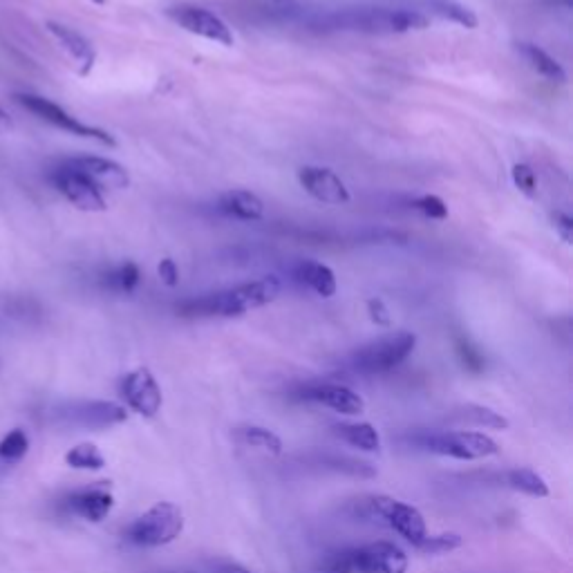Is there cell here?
<instances>
[{"label":"cell","mask_w":573,"mask_h":573,"mask_svg":"<svg viewBox=\"0 0 573 573\" xmlns=\"http://www.w3.org/2000/svg\"><path fill=\"white\" fill-rule=\"evenodd\" d=\"M298 182L305 189V193H309L314 200L323 204L341 206L352 200L350 189H347L345 182L332 171V168L303 166L298 171Z\"/></svg>","instance_id":"7c38bea8"},{"label":"cell","mask_w":573,"mask_h":573,"mask_svg":"<svg viewBox=\"0 0 573 573\" xmlns=\"http://www.w3.org/2000/svg\"><path fill=\"white\" fill-rule=\"evenodd\" d=\"M7 130H12V119H9L7 112L0 108V135H5Z\"/></svg>","instance_id":"d590c367"},{"label":"cell","mask_w":573,"mask_h":573,"mask_svg":"<svg viewBox=\"0 0 573 573\" xmlns=\"http://www.w3.org/2000/svg\"><path fill=\"white\" fill-rule=\"evenodd\" d=\"M291 278H294L298 285L312 289L314 294L321 298H332L338 289L334 271L316 260H298L296 265L291 267Z\"/></svg>","instance_id":"ac0fdd59"},{"label":"cell","mask_w":573,"mask_h":573,"mask_svg":"<svg viewBox=\"0 0 573 573\" xmlns=\"http://www.w3.org/2000/svg\"><path fill=\"white\" fill-rule=\"evenodd\" d=\"M368 312H370L372 321L377 323V325H390V323H392L388 307H385L383 300H379V298H372V300H370V303H368Z\"/></svg>","instance_id":"836d02e7"},{"label":"cell","mask_w":573,"mask_h":573,"mask_svg":"<svg viewBox=\"0 0 573 573\" xmlns=\"http://www.w3.org/2000/svg\"><path fill=\"white\" fill-rule=\"evenodd\" d=\"M65 509H68L72 515L77 518H83L88 522H101L108 518V513L115 506V497L103 486H92V488H83V491H77L65 497Z\"/></svg>","instance_id":"9a60e30c"},{"label":"cell","mask_w":573,"mask_h":573,"mask_svg":"<svg viewBox=\"0 0 573 573\" xmlns=\"http://www.w3.org/2000/svg\"><path fill=\"white\" fill-rule=\"evenodd\" d=\"M48 32L54 36L56 41H59L61 48L65 50V54L70 56L77 65V72L81 77H86V74L92 72L97 63V52H95V45H92L86 36L79 34L77 30H72L68 25H61V23H48Z\"/></svg>","instance_id":"2e32d148"},{"label":"cell","mask_w":573,"mask_h":573,"mask_svg":"<svg viewBox=\"0 0 573 573\" xmlns=\"http://www.w3.org/2000/svg\"><path fill=\"white\" fill-rule=\"evenodd\" d=\"M417 336L412 332H394L381 336L377 341L363 345L352 356L354 370L363 374H383L401 365L415 352Z\"/></svg>","instance_id":"277c9868"},{"label":"cell","mask_w":573,"mask_h":573,"mask_svg":"<svg viewBox=\"0 0 573 573\" xmlns=\"http://www.w3.org/2000/svg\"><path fill=\"white\" fill-rule=\"evenodd\" d=\"M553 227L560 233V238L565 240L567 244L573 240V220L571 215L567 213H556V218H553Z\"/></svg>","instance_id":"e575fe53"},{"label":"cell","mask_w":573,"mask_h":573,"mask_svg":"<svg viewBox=\"0 0 573 573\" xmlns=\"http://www.w3.org/2000/svg\"><path fill=\"white\" fill-rule=\"evenodd\" d=\"M65 464L74 468V471H101V468H106V457H103L95 444L86 441V444H77L68 450Z\"/></svg>","instance_id":"cb8c5ba5"},{"label":"cell","mask_w":573,"mask_h":573,"mask_svg":"<svg viewBox=\"0 0 573 573\" xmlns=\"http://www.w3.org/2000/svg\"><path fill=\"white\" fill-rule=\"evenodd\" d=\"M457 354H459V359H462L466 370H471V372H482L484 370V356L471 341H468V338H459V341H457Z\"/></svg>","instance_id":"4dcf8cb0"},{"label":"cell","mask_w":573,"mask_h":573,"mask_svg":"<svg viewBox=\"0 0 573 573\" xmlns=\"http://www.w3.org/2000/svg\"><path fill=\"white\" fill-rule=\"evenodd\" d=\"M50 180L54 189L59 191L65 200L77 206V209L88 213L106 211V197H103L99 186L92 184L86 175L74 171V168L65 162L54 168Z\"/></svg>","instance_id":"9c48e42d"},{"label":"cell","mask_w":573,"mask_h":573,"mask_svg":"<svg viewBox=\"0 0 573 573\" xmlns=\"http://www.w3.org/2000/svg\"><path fill=\"white\" fill-rule=\"evenodd\" d=\"M128 412L124 406L112 401H83L72 406L70 419L74 424L86 428H110L117 424H124Z\"/></svg>","instance_id":"e0dca14e"},{"label":"cell","mask_w":573,"mask_h":573,"mask_svg":"<svg viewBox=\"0 0 573 573\" xmlns=\"http://www.w3.org/2000/svg\"><path fill=\"white\" fill-rule=\"evenodd\" d=\"M280 285L278 278H260L253 280V283H244L238 287L224 289V291H213V294H204L197 298L184 300L182 305H177V312L182 316H218V318H231V316H242L251 312V309L265 307L280 296Z\"/></svg>","instance_id":"6da1fadb"},{"label":"cell","mask_w":573,"mask_h":573,"mask_svg":"<svg viewBox=\"0 0 573 573\" xmlns=\"http://www.w3.org/2000/svg\"><path fill=\"white\" fill-rule=\"evenodd\" d=\"M513 182L524 195L533 197L535 193H538V175H535V171L529 164L513 166Z\"/></svg>","instance_id":"1f68e13d"},{"label":"cell","mask_w":573,"mask_h":573,"mask_svg":"<svg viewBox=\"0 0 573 573\" xmlns=\"http://www.w3.org/2000/svg\"><path fill=\"white\" fill-rule=\"evenodd\" d=\"M462 547V538L457 533H441V535H426L424 542L419 544V551L426 556H437V553H448Z\"/></svg>","instance_id":"f1b7e54d"},{"label":"cell","mask_w":573,"mask_h":573,"mask_svg":"<svg viewBox=\"0 0 573 573\" xmlns=\"http://www.w3.org/2000/svg\"><path fill=\"white\" fill-rule=\"evenodd\" d=\"M370 511L385 524L392 526V529L397 531L401 538H406L415 549L428 535L424 515H421L415 506L392 500V497H372Z\"/></svg>","instance_id":"ba28073f"},{"label":"cell","mask_w":573,"mask_h":573,"mask_svg":"<svg viewBox=\"0 0 573 573\" xmlns=\"http://www.w3.org/2000/svg\"><path fill=\"white\" fill-rule=\"evenodd\" d=\"M99 283L103 289L112 291V294H133V291L142 283V271L135 265V262H121V265L112 267L108 271H103Z\"/></svg>","instance_id":"ffe728a7"},{"label":"cell","mask_w":573,"mask_h":573,"mask_svg":"<svg viewBox=\"0 0 573 573\" xmlns=\"http://www.w3.org/2000/svg\"><path fill=\"white\" fill-rule=\"evenodd\" d=\"M95 3H97V5H103V3H106V0H95Z\"/></svg>","instance_id":"74e56055"},{"label":"cell","mask_w":573,"mask_h":573,"mask_svg":"<svg viewBox=\"0 0 573 573\" xmlns=\"http://www.w3.org/2000/svg\"><path fill=\"white\" fill-rule=\"evenodd\" d=\"M27 450H30V437H27L23 428L9 430L7 435L0 439V459H3V462H21L27 455Z\"/></svg>","instance_id":"4316f807"},{"label":"cell","mask_w":573,"mask_h":573,"mask_svg":"<svg viewBox=\"0 0 573 573\" xmlns=\"http://www.w3.org/2000/svg\"><path fill=\"white\" fill-rule=\"evenodd\" d=\"M16 101L21 103L25 110H30L32 115L45 121V124H50L59 130H65V133H70L74 137H83V139H95V142H99L103 146H117L115 137L106 133V130L83 124V121H79L77 117H72L68 110H63L59 103H54V101L39 97V95H27V92H23V95H16Z\"/></svg>","instance_id":"8992f818"},{"label":"cell","mask_w":573,"mask_h":573,"mask_svg":"<svg viewBox=\"0 0 573 573\" xmlns=\"http://www.w3.org/2000/svg\"><path fill=\"white\" fill-rule=\"evenodd\" d=\"M121 397H124L130 410L148 419L157 417L164 403L162 388H159L157 379L148 368H137L126 374L124 381H121Z\"/></svg>","instance_id":"30bf717a"},{"label":"cell","mask_w":573,"mask_h":573,"mask_svg":"<svg viewBox=\"0 0 573 573\" xmlns=\"http://www.w3.org/2000/svg\"><path fill=\"white\" fill-rule=\"evenodd\" d=\"M166 16L177 23L182 30L191 32L202 39H209L213 43H220L224 48H231L236 36H233L231 27L222 21L218 14H213L211 9L197 7V5H175L166 9Z\"/></svg>","instance_id":"52a82bcc"},{"label":"cell","mask_w":573,"mask_h":573,"mask_svg":"<svg viewBox=\"0 0 573 573\" xmlns=\"http://www.w3.org/2000/svg\"><path fill=\"white\" fill-rule=\"evenodd\" d=\"M430 12L446 18V21L450 23L462 25L466 27V30H475V27L479 25V18L473 9L457 3V0H430Z\"/></svg>","instance_id":"603a6c76"},{"label":"cell","mask_w":573,"mask_h":573,"mask_svg":"<svg viewBox=\"0 0 573 573\" xmlns=\"http://www.w3.org/2000/svg\"><path fill=\"white\" fill-rule=\"evenodd\" d=\"M459 419H466L471 421L475 426H484V428H495V430H504L509 428V421H506L500 412H495L491 408H484V406H464L459 410Z\"/></svg>","instance_id":"83f0119b"},{"label":"cell","mask_w":573,"mask_h":573,"mask_svg":"<svg viewBox=\"0 0 573 573\" xmlns=\"http://www.w3.org/2000/svg\"><path fill=\"white\" fill-rule=\"evenodd\" d=\"M238 437L244 441V444L251 446V448H260V450H267L271 455H280L283 453V441L276 435V432H271L267 428H260V426H247V428H240L238 430Z\"/></svg>","instance_id":"484cf974"},{"label":"cell","mask_w":573,"mask_h":573,"mask_svg":"<svg viewBox=\"0 0 573 573\" xmlns=\"http://www.w3.org/2000/svg\"><path fill=\"white\" fill-rule=\"evenodd\" d=\"M222 573H251V571H247L242 565H236V562H233V565H224Z\"/></svg>","instance_id":"8d00e7d4"},{"label":"cell","mask_w":573,"mask_h":573,"mask_svg":"<svg viewBox=\"0 0 573 573\" xmlns=\"http://www.w3.org/2000/svg\"><path fill=\"white\" fill-rule=\"evenodd\" d=\"M303 399L323 403V406L341 412V415H361L365 410V401L359 394L347 388V385H336V383L307 385L303 390Z\"/></svg>","instance_id":"5bb4252c"},{"label":"cell","mask_w":573,"mask_h":573,"mask_svg":"<svg viewBox=\"0 0 573 573\" xmlns=\"http://www.w3.org/2000/svg\"><path fill=\"white\" fill-rule=\"evenodd\" d=\"M334 432L350 446L368 450V453H374V450L381 448V437L372 424H341L334 426Z\"/></svg>","instance_id":"7402d4cb"},{"label":"cell","mask_w":573,"mask_h":573,"mask_svg":"<svg viewBox=\"0 0 573 573\" xmlns=\"http://www.w3.org/2000/svg\"><path fill=\"white\" fill-rule=\"evenodd\" d=\"M157 271H159V278H162V283L166 287H177V285H180V269H177L173 258H164L162 262H159Z\"/></svg>","instance_id":"d6a6232c"},{"label":"cell","mask_w":573,"mask_h":573,"mask_svg":"<svg viewBox=\"0 0 573 573\" xmlns=\"http://www.w3.org/2000/svg\"><path fill=\"white\" fill-rule=\"evenodd\" d=\"M325 25L332 30L361 32V34H408L426 30L430 18L415 9H390V7H359L343 9L325 18Z\"/></svg>","instance_id":"7a4b0ae2"},{"label":"cell","mask_w":573,"mask_h":573,"mask_svg":"<svg viewBox=\"0 0 573 573\" xmlns=\"http://www.w3.org/2000/svg\"><path fill=\"white\" fill-rule=\"evenodd\" d=\"M354 573H406L408 556L392 542H372L350 551Z\"/></svg>","instance_id":"8fae6325"},{"label":"cell","mask_w":573,"mask_h":573,"mask_svg":"<svg viewBox=\"0 0 573 573\" xmlns=\"http://www.w3.org/2000/svg\"><path fill=\"white\" fill-rule=\"evenodd\" d=\"M419 441L430 453L462 459V462H473V459H484L500 453V446L484 432H435V435H426Z\"/></svg>","instance_id":"5b68a950"},{"label":"cell","mask_w":573,"mask_h":573,"mask_svg":"<svg viewBox=\"0 0 573 573\" xmlns=\"http://www.w3.org/2000/svg\"><path fill=\"white\" fill-rule=\"evenodd\" d=\"M65 164L72 166L74 171H79L88 177L92 184H97L99 189L108 191H124L130 186V175L121 164L112 162L106 157H95V155H83V157H72L65 159Z\"/></svg>","instance_id":"4fadbf2b"},{"label":"cell","mask_w":573,"mask_h":573,"mask_svg":"<svg viewBox=\"0 0 573 573\" xmlns=\"http://www.w3.org/2000/svg\"><path fill=\"white\" fill-rule=\"evenodd\" d=\"M412 209L419 211L428 220H446L448 218V206L437 195H421L419 200L412 202Z\"/></svg>","instance_id":"f546056e"},{"label":"cell","mask_w":573,"mask_h":573,"mask_svg":"<svg viewBox=\"0 0 573 573\" xmlns=\"http://www.w3.org/2000/svg\"><path fill=\"white\" fill-rule=\"evenodd\" d=\"M506 482L513 488V491H520L524 495L531 497H547L549 495V486L544 479L531 471V468H515V471H509L506 475Z\"/></svg>","instance_id":"d4e9b609"},{"label":"cell","mask_w":573,"mask_h":573,"mask_svg":"<svg viewBox=\"0 0 573 573\" xmlns=\"http://www.w3.org/2000/svg\"><path fill=\"white\" fill-rule=\"evenodd\" d=\"M218 209L229 215V218H236V220H244V222H253V220H260L262 215H265V204H262L260 197L251 191H227L220 195L218 200Z\"/></svg>","instance_id":"d6986e66"},{"label":"cell","mask_w":573,"mask_h":573,"mask_svg":"<svg viewBox=\"0 0 573 573\" xmlns=\"http://www.w3.org/2000/svg\"><path fill=\"white\" fill-rule=\"evenodd\" d=\"M518 50L526 59V63L531 65V70L538 72L540 77H544L547 81H553V83H565L567 81L565 68H562V65L556 59H553L551 54H547L542 48H538V45L520 43Z\"/></svg>","instance_id":"44dd1931"},{"label":"cell","mask_w":573,"mask_h":573,"mask_svg":"<svg viewBox=\"0 0 573 573\" xmlns=\"http://www.w3.org/2000/svg\"><path fill=\"white\" fill-rule=\"evenodd\" d=\"M184 531V515L180 506L171 502H157L155 506L139 515V518L126 529L128 542L137 547H164L180 538Z\"/></svg>","instance_id":"3957f363"}]
</instances>
